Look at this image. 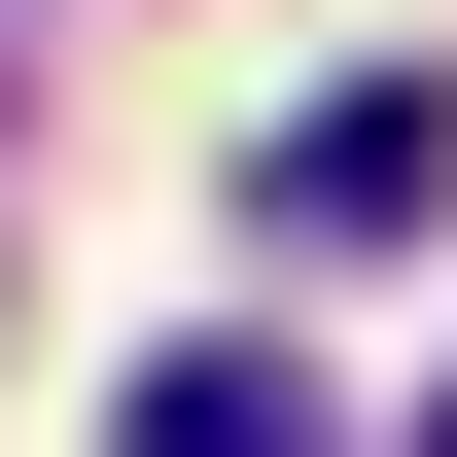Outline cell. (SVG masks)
Here are the masks:
<instances>
[{"label":"cell","instance_id":"obj_1","mask_svg":"<svg viewBox=\"0 0 457 457\" xmlns=\"http://www.w3.org/2000/svg\"><path fill=\"white\" fill-rule=\"evenodd\" d=\"M246 212H282V246H422L457 212V71H317V106L246 141Z\"/></svg>","mask_w":457,"mask_h":457},{"label":"cell","instance_id":"obj_2","mask_svg":"<svg viewBox=\"0 0 457 457\" xmlns=\"http://www.w3.org/2000/svg\"><path fill=\"white\" fill-rule=\"evenodd\" d=\"M106 457H317V387H282V352H141V422Z\"/></svg>","mask_w":457,"mask_h":457},{"label":"cell","instance_id":"obj_3","mask_svg":"<svg viewBox=\"0 0 457 457\" xmlns=\"http://www.w3.org/2000/svg\"><path fill=\"white\" fill-rule=\"evenodd\" d=\"M422 457H457V422H422Z\"/></svg>","mask_w":457,"mask_h":457}]
</instances>
